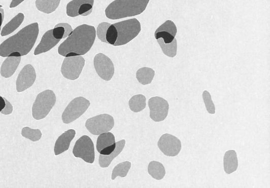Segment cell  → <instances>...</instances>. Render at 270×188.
<instances>
[{
	"instance_id": "1f68e13d",
	"label": "cell",
	"mask_w": 270,
	"mask_h": 188,
	"mask_svg": "<svg viewBox=\"0 0 270 188\" xmlns=\"http://www.w3.org/2000/svg\"><path fill=\"white\" fill-rule=\"evenodd\" d=\"M118 38V32L114 24H111L108 29L106 39L108 44L114 46Z\"/></svg>"
},
{
	"instance_id": "cb8c5ba5",
	"label": "cell",
	"mask_w": 270,
	"mask_h": 188,
	"mask_svg": "<svg viewBox=\"0 0 270 188\" xmlns=\"http://www.w3.org/2000/svg\"><path fill=\"white\" fill-rule=\"evenodd\" d=\"M94 0H73L66 5V13L68 16L75 18L79 16L78 10L81 6L88 3L93 6Z\"/></svg>"
},
{
	"instance_id": "d6a6232c",
	"label": "cell",
	"mask_w": 270,
	"mask_h": 188,
	"mask_svg": "<svg viewBox=\"0 0 270 188\" xmlns=\"http://www.w3.org/2000/svg\"><path fill=\"white\" fill-rule=\"evenodd\" d=\"M155 37L156 40L160 38L163 39L164 43L166 44L171 43L175 39L174 36L165 31H160L155 33Z\"/></svg>"
},
{
	"instance_id": "f546056e",
	"label": "cell",
	"mask_w": 270,
	"mask_h": 188,
	"mask_svg": "<svg viewBox=\"0 0 270 188\" xmlns=\"http://www.w3.org/2000/svg\"><path fill=\"white\" fill-rule=\"evenodd\" d=\"M203 99H204L207 110L211 115L215 114V106L212 100V97L210 92L205 90L202 94Z\"/></svg>"
},
{
	"instance_id": "3957f363",
	"label": "cell",
	"mask_w": 270,
	"mask_h": 188,
	"mask_svg": "<svg viewBox=\"0 0 270 188\" xmlns=\"http://www.w3.org/2000/svg\"><path fill=\"white\" fill-rule=\"evenodd\" d=\"M150 0H115L105 10L108 19L118 20L139 16L146 10Z\"/></svg>"
},
{
	"instance_id": "d590c367",
	"label": "cell",
	"mask_w": 270,
	"mask_h": 188,
	"mask_svg": "<svg viewBox=\"0 0 270 188\" xmlns=\"http://www.w3.org/2000/svg\"><path fill=\"white\" fill-rule=\"evenodd\" d=\"M62 26L64 28V34L63 39L69 37L72 33L73 29L72 26L67 23H60L55 25V27Z\"/></svg>"
},
{
	"instance_id": "7402d4cb",
	"label": "cell",
	"mask_w": 270,
	"mask_h": 188,
	"mask_svg": "<svg viewBox=\"0 0 270 188\" xmlns=\"http://www.w3.org/2000/svg\"><path fill=\"white\" fill-rule=\"evenodd\" d=\"M155 71L148 67H143L138 70L137 72V78L138 82L142 85L145 86L150 85L155 77Z\"/></svg>"
},
{
	"instance_id": "4dcf8cb0",
	"label": "cell",
	"mask_w": 270,
	"mask_h": 188,
	"mask_svg": "<svg viewBox=\"0 0 270 188\" xmlns=\"http://www.w3.org/2000/svg\"><path fill=\"white\" fill-rule=\"evenodd\" d=\"M111 25V24L110 23L104 22L100 23L97 26L96 35L100 41L104 43L108 44L106 35L107 31Z\"/></svg>"
},
{
	"instance_id": "83f0119b",
	"label": "cell",
	"mask_w": 270,
	"mask_h": 188,
	"mask_svg": "<svg viewBox=\"0 0 270 188\" xmlns=\"http://www.w3.org/2000/svg\"><path fill=\"white\" fill-rule=\"evenodd\" d=\"M21 136L33 142H37L41 139L43 134L39 129H33L28 127H25L22 129Z\"/></svg>"
},
{
	"instance_id": "4fadbf2b",
	"label": "cell",
	"mask_w": 270,
	"mask_h": 188,
	"mask_svg": "<svg viewBox=\"0 0 270 188\" xmlns=\"http://www.w3.org/2000/svg\"><path fill=\"white\" fill-rule=\"evenodd\" d=\"M36 77L34 67L30 64L25 65L19 73L16 81L17 92H23L31 87L35 82Z\"/></svg>"
},
{
	"instance_id": "7bdbcfd3",
	"label": "cell",
	"mask_w": 270,
	"mask_h": 188,
	"mask_svg": "<svg viewBox=\"0 0 270 188\" xmlns=\"http://www.w3.org/2000/svg\"><path fill=\"white\" fill-rule=\"evenodd\" d=\"M3 6L2 5H0V8H2Z\"/></svg>"
},
{
	"instance_id": "9a60e30c",
	"label": "cell",
	"mask_w": 270,
	"mask_h": 188,
	"mask_svg": "<svg viewBox=\"0 0 270 188\" xmlns=\"http://www.w3.org/2000/svg\"><path fill=\"white\" fill-rule=\"evenodd\" d=\"M52 30L53 29L48 30L44 34L41 42H40L34 51L35 56L50 51L59 43L61 40L56 39L53 37Z\"/></svg>"
},
{
	"instance_id": "4316f807",
	"label": "cell",
	"mask_w": 270,
	"mask_h": 188,
	"mask_svg": "<svg viewBox=\"0 0 270 188\" xmlns=\"http://www.w3.org/2000/svg\"><path fill=\"white\" fill-rule=\"evenodd\" d=\"M131 163L127 161L116 165L112 172V180H114L117 177H120L121 178L126 177L131 168Z\"/></svg>"
},
{
	"instance_id": "ee69618b",
	"label": "cell",
	"mask_w": 270,
	"mask_h": 188,
	"mask_svg": "<svg viewBox=\"0 0 270 188\" xmlns=\"http://www.w3.org/2000/svg\"><path fill=\"white\" fill-rule=\"evenodd\" d=\"M0 30H1V29H0Z\"/></svg>"
},
{
	"instance_id": "484cf974",
	"label": "cell",
	"mask_w": 270,
	"mask_h": 188,
	"mask_svg": "<svg viewBox=\"0 0 270 188\" xmlns=\"http://www.w3.org/2000/svg\"><path fill=\"white\" fill-rule=\"evenodd\" d=\"M157 40V43L165 55L170 58H174L177 56L178 43L176 39L175 38L171 43L167 44L164 43L163 39L162 38H160Z\"/></svg>"
},
{
	"instance_id": "e575fe53",
	"label": "cell",
	"mask_w": 270,
	"mask_h": 188,
	"mask_svg": "<svg viewBox=\"0 0 270 188\" xmlns=\"http://www.w3.org/2000/svg\"><path fill=\"white\" fill-rule=\"evenodd\" d=\"M64 28L62 26L55 27L52 30V34L56 39L61 40L64 34Z\"/></svg>"
},
{
	"instance_id": "603a6c76",
	"label": "cell",
	"mask_w": 270,
	"mask_h": 188,
	"mask_svg": "<svg viewBox=\"0 0 270 188\" xmlns=\"http://www.w3.org/2000/svg\"><path fill=\"white\" fill-rule=\"evenodd\" d=\"M115 143V137L112 132H107L100 134L97 140V151L99 153L105 147Z\"/></svg>"
},
{
	"instance_id": "5bb4252c",
	"label": "cell",
	"mask_w": 270,
	"mask_h": 188,
	"mask_svg": "<svg viewBox=\"0 0 270 188\" xmlns=\"http://www.w3.org/2000/svg\"><path fill=\"white\" fill-rule=\"evenodd\" d=\"M76 133L75 130L70 129L65 131L59 137L54 147V153L56 156H58L69 149L71 142L75 137Z\"/></svg>"
},
{
	"instance_id": "277c9868",
	"label": "cell",
	"mask_w": 270,
	"mask_h": 188,
	"mask_svg": "<svg viewBox=\"0 0 270 188\" xmlns=\"http://www.w3.org/2000/svg\"><path fill=\"white\" fill-rule=\"evenodd\" d=\"M118 32V38L114 46H124L139 35L141 24L136 18L126 20L113 24Z\"/></svg>"
},
{
	"instance_id": "52a82bcc",
	"label": "cell",
	"mask_w": 270,
	"mask_h": 188,
	"mask_svg": "<svg viewBox=\"0 0 270 188\" xmlns=\"http://www.w3.org/2000/svg\"><path fill=\"white\" fill-rule=\"evenodd\" d=\"M114 119L112 116L102 114L88 119L85 127L93 135L99 136L110 131L114 127Z\"/></svg>"
},
{
	"instance_id": "ab89813d",
	"label": "cell",
	"mask_w": 270,
	"mask_h": 188,
	"mask_svg": "<svg viewBox=\"0 0 270 188\" xmlns=\"http://www.w3.org/2000/svg\"><path fill=\"white\" fill-rule=\"evenodd\" d=\"M6 105V98L0 96V112H1L5 109Z\"/></svg>"
},
{
	"instance_id": "7a4b0ae2",
	"label": "cell",
	"mask_w": 270,
	"mask_h": 188,
	"mask_svg": "<svg viewBox=\"0 0 270 188\" xmlns=\"http://www.w3.org/2000/svg\"><path fill=\"white\" fill-rule=\"evenodd\" d=\"M39 33L38 23L26 26L0 45V56L8 57L10 54L15 52L20 53L22 56L28 55L34 47Z\"/></svg>"
},
{
	"instance_id": "60d3db41",
	"label": "cell",
	"mask_w": 270,
	"mask_h": 188,
	"mask_svg": "<svg viewBox=\"0 0 270 188\" xmlns=\"http://www.w3.org/2000/svg\"><path fill=\"white\" fill-rule=\"evenodd\" d=\"M20 53L18 52H12L9 55L8 57H21Z\"/></svg>"
},
{
	"instance_id": "5b68a950",
	"label": "cell",
	"mask_w": 270,
	"mask_h": 188,
	"mask_svg": "<svg viewBox=\"0 0 270 188\" xmlns=\"http://www.w3.org/2000/svg\"><path fill=\"white\" fill-rule=\"evenodd\" d=\"M55 93L51 90H46L37 95L33 103L32 111L33 118L37 120L45 118L56 103Z\"/></svg>"
},
{
	"instance_id": "6da1fadb",
	"label": "cell",
	"mask_w": 270,
	"mask_h": 188,
	"mask_svg": "<svg viewBox=\"0 0 270 188\" xmlns=\"http://www.w3.org/2000/svg\"><path fill=\"white\" fill-rule=\"evenodd\" d=\"M96 30L93 26L84 24L77 27L58 48V53L64 57L84 56L93 45Z\"/></svg>"
},
{
	"instance_id": "74e56055",
	"label": "cell",
	"mask_w": 270,
	"mask_h": 188,
	"mask_svg": "<svg viewBox=\"0 0 270 188\" xmlns=\"http://www.w3.org/2000/svg\"><path fill=\"white\" fill-rule=\"evenodd\" d=\"M6 105L5 109L1 112L4 115H11L13 110V107L11 103L6 99Z\"/></svg>"
},
{
	"instance_id": "30bf717a",
	"label": "cell",
	"mask_w": 270,
	"mask_h": 188,
	"mask_svg": "<svg viewBox=\"0 0 270 188\" xmlns=\"http://www.w3.org/2000/svg\"><path fill=\"white\" fill-rule=\"evenodd\" d=\"M94 69L103 80L109 82L115 73V67L111 59L104 54L99 53L93 59Z\"/></svg>"
},
{
	"instance_id": "ba28073f",
	"label": "cell",
	"mask_w": 270,
	"mask_h": 188,
	"mask_svg": "<svg viewBox=\"0 0 270 188\" xmlns=\"http://www.w3.org/2000/svg\"><path fill=\"white\" fill-rule=\"evenodd\" d=\"M85 64V60L82 56L65 57L61 65V74L67 79L77 80L82 73Z\"/></svg>"
},
{
	"instance_id": "7c38bea8",
	"label": "cell",
	"mask_w": 270,
	"mask_h": 188,
	"mask_svg": "<svg viewBox=\"0 0 270 188\" xmlns=\"http://www.w3.org/2000/svg\"><path fill=\"white\" fill-rule=\"evenodd\" d=\"M157 144L160 151L168 157L178 156L182 149L180 140L168 133H165L160 137Z\"/></svg>"
},
{
	"instance_id": "d6986e66",
	"label": "cell",
	"mask_w": 270,
	"mask_h": 188,
	"mask_svg": "<svg viewBox=\"0 0 270 188\" xmlns=\"http://www.w3.org/2000/svg\"><path fill=\"white\" fill-rule=\"evenodd\" d=\"M60 2L61 0H36L35 4L39 11L50 14L57 9Z\"/></svg>"
},
{
	"instance_id": "f1b7e54d",
	"label": "cell",
	"mask_w": 270,
	"mask_h": 188,
	"mask_svg": "<svg viewBox=\"0 0 270 188\" xmlns=\"http://www.w3.org/2000/svg\"><path fill=\"white\" fill-rule=\"evenodd\" d=\"M160 31H165L168 32L173 36L175 37L177 34L178 29L176 25L171 20H167L163 24L159 26L155 33Z\"/></svg>"
},
{
	"instance_id": "836d02e7",
	"label": "cell",
	"mask_w": 270,
	"mask_h": 188,
	"mask_svg": "<svg viewBox=\"0 0 270 188\" xmlns=\"http://www.w3.org/2000/svg\"><path fill=\"white\" fill-rule=\"evenodd\" d=\"M93 10V5L86 3L81 6L78 10L79 16L86 17L91 14Z\"/></svg>"
},
{
	"instance_id": "f35d334b",
	"label": "cell",
	"mask_w": 270,
	"mask_h": 188,
	"mask_svg": "<svg viewBox=\"0 0 270 188\" xmlns=\"http://www.w3.org/2000/svg\"><path fill=\"white\" fill-rule=\"evenodd\" d=\"M24 1V0H12L10 5V8H16Z\"/></svg>"
},
{
	"instance_id": "8992f818",
	"label": "cell",
	"mask_w": 270,
	"mask_h": 188,
	"mask_svg": "<svg viewBox=\"0 0 270 188\" xmlns=\"http://www.w3.org/2000/svg\"><path fill=\"white\" fill-rule=\"evenodd\" d=\"M90 105V101L83 97L73 100L62 113L61 118L65 124H70L84 115Z\"/></svg>"
},
{
	"instance_id": "ffe728a7",
	"label": "cell",
	"mask_w": 270,
	"mask_h": 188,
	"mask_svg": "<svg viewBox=\"0 0 270 188\" xmlns=\"http://www.w3.org/2000/svg\"><path fill=\"white\" fill-rule=\"evenodd\" d=\"M148 172L152 178L157 180L163 179L166 174L163 165L156 161H152L148 165Z\"/></svg>"
},
{
	"instance_id": "ac0fdd59",
	"label": "cell",
	"mask_w": 270,
	"mask_h": 188,
	"mask_svg": "<svg viewBox=\"0 0 270 188\" xmlns=\"http://www.w3.org/2000/svg\"><path fill=\"white\" fill-rule=\"evenodd\" d=\"M223 166L224 171L228 174L237 170L239 163L237 154L235 151H228L225 153L223 158Z\"/></svg>"
},
{
	"instance_id": "b9f144b4",
	"label": "cell",
	"mask_w": 270,
	"mask_h": 188,
	"mask_svg": "<svg viewBox=\"0 0 270 188\" xmlns=\"http://www.w3.org/2000/svg\"><path fill=\"white\" fill-rule=\"evenodd\" d=\"M4 21L3 20V16L1 13H0V29H1L2 25Z\"/></svg>"
},
{
	"instance_id": "44dd1931",
	"label": "cell",
	"mask_w": 270,
	"mask_h": 188,
	"mask_svg": "<svg viewBox=\"0 0 270 188\" xmlns=\"http://www.w3.org/2000/svg\"><path fill=\"white\" fill-rule=\"evenodd\" d=\"M24 19V15L23 13H19L16 16L5 25L2 31L1 35L5 36L14 32L21 25Z\"/></svg>"
},
{
	"instance_id": "8d00e7d4",
	"label": "cell",
	"mask_w": 270,
	"mask_h": 188,
	"mask_svg": "<svg viewBox=\"0 0 270 188\" xmlns=\"http://www.w3.org/2000/svg\"><path fill=\"white\" fill-rule=\"evenodd\" d=\"M116 147V144L115 143L110 146L105 147V148L103 149L99 153V154L100 155H106V156L110 155L115 151Z\"/></svg>"
},
{
	"instance_id": "d4e9b609",
	"label": "cell",
	"mask_w": 270,
	"mask_h": 188,
	"mask_svg": "<svg viewBox=\"0 0 270 188\" xmlns=\"http://www.w3.org/2000/svg\"><path fill=\"white\" fill-rule=\"evenodd\" d=\"M128 104L131 111L138 113L145 109L146 106V98L143 95H135L131 98Z\"/></svg>"
},
{
	"instance_id": "8fae6325",
	"label": "cell",
	"mask_w": 270,
	"mask_h": 188,
	"mask_svg": "<svg viewBox=\"0 0 270 188\" xmlns=\"http://www.w3.org/2000/svg\"><path fill=\"white\" fill-rule=\"evenodd\" d=\"M148 106L150 110V118L154 122H163L167 118L169 111V103L163 98H151L148 100Z\"/></svg>"
},
{
	"instance_id": "9c48e42d",
	"label": "cell",
	"mask_w": 270,
	"mask_h": 188,
	"mask_svg": "<svg viewBox=\"0 0 270 188\" xmlns=\"http://www.w3.org/2000/svg\"><path fill=\"white\" fill-rule=\"evenodd\" d=\"M73 153L76 158L82 159L86 163L93 164L95 153L91 139L86 135L80 137L75 143Z\"/></svg>"
},
{
	"instance_id": "e0dca14e",
	"label": "cell",
	"mask_w": 270,
	"mask_h": 188,
	"mask_svg": "<svg viewBox=\"0 0 270 188\" xmlns=\"http://www.w3.org/2000/svg\"><path fill=\"white\" fill-rule=\"evenodd\" d=\"M116 148L111 155L107 156L100 155L99 165L101 168H107L110 166L113 160L123 152L126 144V140H121L116 142Z\"/></svg>"
},
{
	"instance_id": "2e32d148",
	"label": "cell",
	"mask_w": 270,
	"mask_h": 188,
	"mask_svg": "<svg viewBox=\"0 0 270 188\" xmlns=\"http://www.w3.org/2000/svg\"><path fill=\"white\" fill-rule=\"evenodd\" d=\"M21 57H8L2 64L0 74L5 78L14 74L20 63Z\"/></svg>"
}]
</instances>
